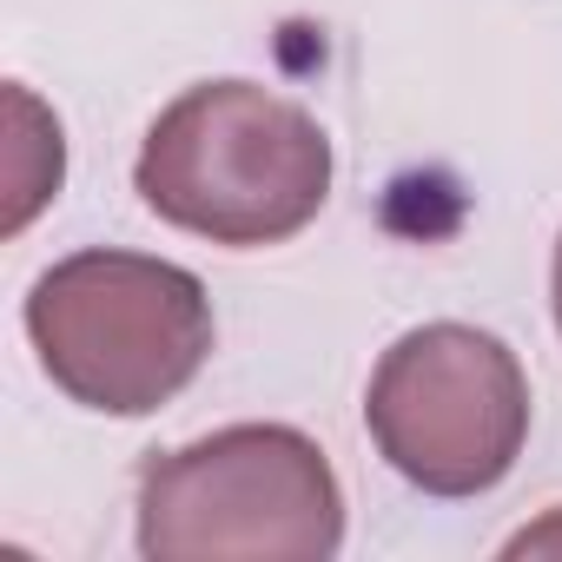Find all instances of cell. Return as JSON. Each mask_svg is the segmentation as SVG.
I'll return each instance as SVG.
<instances>
[{"label": "cell", "mask_w": 562, "mask_h": 562, "mask_svg": "<svg viewBox=\"0 0 562 562\" xmlns=\"http://www.w3.org/2000/svg\"><path fill=\"white\" fill-rule=\"evenodd\" d=\"M345 490L292 424H225L139 470V555L153 562H331Z\"/></svg>", "instance_id": "cell-3"}, {"label": "cell", "mask_w": 562, "mask_h": 562, "mask_svg": "<svg viewBox=\"0 0 562 562\" xmlns=\"http://www.w3.org/2000/svg\"><path fill=\"white\" fill-rule=\"evenodd\" d=\"M8 232H27V218L60 192L67 179V139H60V120L14 80L8 87Z\"/></svg>", "instance_id": "cell-5"}, {"label": "cell", "mask_w": 562, "mask_h": 562, "mask_svg": "<svg viewBox=\"0 0 562 562\" xmlns=\"http://www.w3.org/2000/svg\"><path fill=\"white\" fill-rule=\"evenodd\" d=\"M27 338L60 397L100 417H153L212 358L205 285L153 251L87 245L27 292Z\"/></svg>", "instance_id": "cell-2"}, {"label": "cell", "mask_w": 562, "mask_h": 562, "mask_svg": "<svg viewBox=\"0 0 562 562\" xmlns=\"http://www.w3.org/2000/svg\"><path fill=\"white\" fill-rule=\"evenodd\" d=\"M364 424L411 490L463 503L516 470L529 443V378L496 331L450 318L417 325L378 358Z\"/></svg>", "instance_id": "cell-4"}, {"label": "cell", "mask_w": 562, "mask_h": 562, "mask_svg": "<svg viewBox=\"0 0 562 562\" xmlns=\"http://www.w3.org/2000/svg\"><path fill=\"white\" fill-rule=\"evenodd\" d=\"M133 192L172 232L232 251L285 245L331 199V133L258 80H205L146 126Z\"/></svg>", "instance_id": "cell-1"}, {"label": "cell", "mask_w": 562, "mask_h": 562, "mask_svg": "<svg viewBox=\"0 0 562 562\" xmlns=\"http://www.w3.org/2000/svg\"><path fill=\"white\" fill-rule=\"evenodd\" d=\"M503 555H562V509L549 522H536V529H516L503 542Z\"/></svg>", "instance_id": "cell-6"}, {"label": "cell", "mask_w": 562, "mask_h": 562, "mask_svg": "<svg viewBox=\"0 0 562 562\" xmlns=\"http://www.w3.org/2000/svg\"><path fill=\"white\" fill-rule=\"evenodd\" d=\"M549 299H555V331H562V238H555V271H549Z\"/></svg>", "instance_id": "cell-7"}]
</instances>
